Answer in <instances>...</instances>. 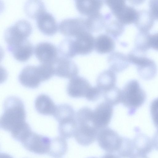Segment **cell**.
<instances>
[{"mask_svg":"<svg viewBox=\"0 0 158 158\" xmlns=\"http://www.w3.org/2000/svg\"><path fill=\"white\" fill-rule=\"evenodd\" d=\"M26 112L23 102L19 97L10 96L3 103V111L0 120V128L13 135L24 127Z\"/></svg>","mask_w":158,"mask_h":158,"instance_id":"obj_1","label":"cell"},{"mask_svg":"<svg viewBox=\"0 0 158 158\" xmlns=\"http://www.w3.org/2000/svg\"><path fill=\"white\" fill-rule=\"evenodd\" d=\"M54 75L48 64L41 63L37 65H27L22 70L18 76L20 83L30 89H35L42 82L50 79Z\"/></svg>","mask_w":158,"mask_h":158,"instance_id":"obj_2","label":"cell"},{"mask_svg":"<svg viewBox=\"0 0 158 158\" xmlns=\"http://www.w3.org/2000/svg\"><path fill=\"white\" fill-rule=\"evenodd\" d=\"M146 98L145 91L135 79L128 81L121 90V103L127 108L130 115L135 114L144 103Z\"/></svg>","mask_w":158,"mask_h":158,"instance_id":"obj_3","label":"cell"},{"mask_svg":"<svg viewBox=\"0 0 158 158\" xmlns=\"http://www.w3.org/2000/svg\"><path fill=\"white\" fill-rule=\"evenodd\" d=\"M129 62L135 65L140 77L145 80H151L156 75L157 67L154 61L146 56V54L135 49L128 56Z\"/></svg>","mask_w":158,"mask_h":158,"instance_id":"obj_4","label":"cell"},{"mask_svg":"<svg viewBox=\"0 0 158 158\" xmlns=\"http://www.w3.org/2000/svg\"><path fill=\"white\" fill-rule=\"evenodd\" d=\"M32 27L30 23L20 19L9 26L4 33V39L7 45H11L26 39L31 33Z\"/></svg>","mask_w":158,"mask_h":158,"instance_id":"obj_5","label":"cell"},{"mask_svg":"<svg viewBox=\"0 0 158 158\" xmlns=\"http://www.w3.org/2000/svg\"><path fill=\"white\" fill-rule=\"evenodd\" d=\"M97 139L100 148L107 153L117 152L120 146L122 136L115 131L106 127L99 130Z\"/></svg>","mask_w":158,"mask_h":158,"instance_id":"obj_6","label":"cell"},{"mask_svg":"<svg viewBox=\"0 0 158 158\" xmlns=\"http://www.w3.org/2000/svg\"><path fill=\"white\" fill-rule=\"evenodd\" d=\"M51 139L31 131L20 142L28 151L38 154L48 153Z\"/></svg>","mask_w":158,"mask_h":158,"instance_id":"obj_7","label":"cell"},{"mask_svg":"<svg viewBox=\"0 0 158 158\" xmlns=\"http://www.w3.org/2000/svg\"><path fill=\"white\" fill-rule=\"evenodd\" d=\"M113 112L112 105L105 102L99 104L93 111V126L99 131L107 127L110 122Z\"/></svg>","mask_w":158,"mask_h":158,"instance_id":"obj_8","label":"cell"},{"mask_svg":"<svg viewBox=\"0 0 158 158\" xmlns=\"http://www.w3.org/2000/svg\"><path fill=\"white\" fill-rule=\"evenodd\" d=\"M50 64L54 74L58 77L70 79L77 76L78 73L76 64L63 57H57Z\"/></svg>","mask_w":158,"mask_h":158,"instance_id":"obj_9","label":"cell"},{"mask_svg":"<svg viewBox=\"0 0 158 158\" xmlns=\"http://www.w3.org/2000/svg\"><path fill=\"white\" fill-rule=\"evenodd\" d=\"M98 131L91 123L78 124L77 129L74 137L80 145L88 146L97 139Z\"/></svg>","mask_w":158,"mask_h":158,"instance_id":"obj_10","label":"cell"},{"mask_svg":"<svg viewBox=\"0 0 158 158\" xmlns=\"http://www.w3.org/2000/svg\"><path fill=\"white\" fill-rule=\"evenodd\" d=\"M91 87L85 78L77 76L70 79L67 86V93L73 98H85Z\"/></svg>","mask_w":158,"mask_h":158,"instance_id":"obj_11","label":"cell"},{"mask_svg":"<svg viewBox=\"0 0 158 158\" xmlns=\"http://www.w3.org/2000/svg\"><path fill=\"white\" fill-rule=\"evenodd\" d=\"M34 50L35 56L41 63H50L57 57V48L53 44L48 42L37 43Z\"/></svg>","mask_w":158,"mask_h":158,"instance_id":"obj_12","label":"cell"},{"mask_svg":"<svg viewBox=\"0 0 158 158\" xmlns=\"http://www.w3.org/2000/svg\"><path fill=\"white\" fill-rule=\"evenodd\" d=\"M7 49L16 60L24 62L32 55L34 48L31 42L26 39L14 44L7 45Z\"/></svg>","mask_w":158,"mask_h":158,"instance_id":"obj_13","label":"cell"},{"mask_svg":"<svg viewBox=\"0 0 158 158\" xmlns=\"http://www.w3.org/2000/svg\"><path fill=\"white\" fill-rule=\"evenodd\" d=\"M39 29L44 34L48 35H53L57 31L58 26L56 20L51 13L46 10L36 18Z\"/></svg>","mask_w":158,"mask_h":158,"instance_id":"obj_14","label":"cell"},{"mask_svg":"<svg viewBox=\"0 0 158 158\" xmlns=\"http://www.w3.org/2000/svg\"><path fill=\"white\" fill-rule=\"evenodd\" d=\"M35 106L39 114L44 115H53L55 111L56 105L48 95L41 94L36 98Z\"/></svg>","mask_w":158,"mask_h":158,"instance_id":"obj_15","label":"cell"},{"mask_svg":"<svg viewBox=\"0 0 158 158\" xmlns=\"http://www.w3.org/2000/svg\"><path fill=\"white\" fill-rule=\"evenodd\" d=\"M94 41L92 35L84 32L77 36L75 41H73V47L75 54H85L90 52L94 46Z\"/></svg>","mask_w":158,"mask_h":158,"instance_id":"obj_16","label":"cell"},{"mask_svg":"<svg viewBox=\"0 0 158 158\" xmlns=\"http://www.w3.org/2000/svg\"><path fill=\"white\" fill-rule=\"evenodd\" d=\"M58 123V130L60 136L65 139L74 137L78 128L76 117L66 118Z\"/></svg>","mask_w":158,"mask_h":158,"instance_id":"obj_17","label":"cell"},{"mask_svg":"<svg viewBox=\"0 0 158 158\" xmlns=\"http://www.w3.org/2000/svg\"><path fill=\"white\" fill-rule=\"evenodd\" d=\"M79 25V23L77 22L76 19H66L60 22L58 28L60 32L65 35L77 36L84 32Z\"/></svg>","mask_w":158,"mask_h":158,"instance_id":"obj_18","label":"cell"},{"mask_svg":"<svg viewBox=\"0 0 158 158\" xmlns=\"http://www.w3.org/2000/svg\"><path fill=\"white\" fill-rule=\"evenodd\" d=\"M133 141L135 148L137 152L147 154L153 149L152 140L150 138L139 130Z\"/></svg>","mask_w":158,"mask_h":158,"instance_id":"obj_19","label":"cell"},{"mask_svg":"<svg viewBox=\"0 0 158 158\" xmlns=\"http://www.w3.org/2000/svg\"><path fill=\"white\" fill-rule=\"evenodd\" d=\"M68 149V144L65 139L58 136L51 139L48 154L52 157L60 158L65 154Z\"/></svg>","mask_w":158,"mask_h":158,"instance_id":"obj_20","label":"cell"},{"mask_svg":"<svg viewBox=\"0 0 158 158\" xmlns=\"http://www.w3.org/2000/svg\"><path fill=\"white\" fill-rule=\"evenodd\" d=\"M116 77L112 70L104 71L98 77L97 86L103 92L115 86Z\"/></svg>","mask_w":158,"mask_h":158,"instance_id":"obj_21","label":"cell"},{"mask_svg":"<svg viewBox=\"0 0 158 158\" xmlns=\"http://www.w3.org/2000/svg\"><path fill=\"white\" fill-rule=\"evenodd\" d=\"M155 19L149 11H138L136 20L134 23L139 31L149 32L152 27Z\"/></svg>","mask_w":158,"mask_h":158,"instance_id":"obj_22","label":"cell"},{"mask_svg":"<svg viewBox=\"0 0 158 158\" xmlns=\"http://www.w3.org/2000/svg\"><path fill=\"white\" fill-rule=\"evenodd\" d=\"M114 13L120 22L123 24H128L135 23L138 11L133 7L125 5Z\"/></svg>","mask_w":158,"mask_h":158,"instance_id":"obj_23","label":"cell"},{"mask_svg":"<svg viewBox=\"0 0 158 158\" xmlns=\"http://www.w3.org/2000/svg\"><path fill=\"white\" fill-rule=\"evenodd\" d=\"M24 9L26 14L30 17L36 18L46 10L45 6L41 0H28L25 2Z\"/></svg>","mask_w":158,"mask_h":158,"instance_id":"obj_24","label":"cell"},{"mask_svg":"<svg viewBox=\"0 0 158 158\" xmlns=\"http://www.w3.org/2000/svg\"><path fill=\"white\" fill-rule=\"evenodd\" d=\"M101 5L99 1L79 0L76 2L78 10L83 14L95 15L98 12Z\"/></svg>","mask_w":158,"mask_h":158,"instance_id":"obj_25","label":"cell"},{"mask_svg":"<svg viewBox=\"0 0 158 158\" xmlns=\"http://www.w3.org/2000/svg\"><path fill=\"white\" fill-rule=\"evenodd\" d=\"M53 116L58 122L65 118L75 117L76 113L73 107L70 105L67 104H61L56 106Z\"/></svg>","mask_w":158,"mask_h":158,"instance_id":"obj_26","label":"cell"},{"mask_svg":"<svg viewBox=\"0 0 158 158\" xmlns=\"http://www.w3.org/2000/svg\"><path fill=\"white\" fill-rule=\"evenodd\" d=\"M135 149L133 140L128 138L122 137L120 146L117 152L120 157L128 158L133 154Z\"/></svg>","mask_w":158,"mask_h":158,"instance_id":"obj_27","label":"cell"},{"mask_svg":"<svg viewBox=\"0 0 158 158\" xmlns=\"http://www.w3.org/2000/svg\"><path fill=\"white\" fill-rule=\"evenodd\" d=\"M150 34L149 32L139 31L136 38L134 49L139 52L146 53L150 48L149 44Z\"/></svg>","mask_w":158,"mask_h":158,"instance_id":"obj_28","label":"cell"},{"mask_svg":"<svg viewBox=\"0 0 158 158\" xmlns=\"http://www.w3.org/2000/svg\"><path fill=\"white\" fill-rule=\"evenodd\" d=\"M105 102L113 106L121 101V90L116 86L104 92Z\"/></svg>","mask_w":158,"mask_h":158,"instance_id":"obj_29","label":"cell"},{"mask_svg":"<svg viewBox=\"0 0 158 158\" xmlns=\"http://www.w3.org/2000/svg\"><path fill=\"white\" fill-rule=\"evenodd\" d=\"M95 46L98 52L105 53L110 52L112 49L114 44L110 38L106 35H102L97 38Z\"/></svg>","mask_w":158,"mask_h":158,"instance_id":"obj_30","label":"cell"},{"mask_svg":"<svg viewBox=\"0 0 158 158\" xmlns=\"http://www.w3.org/2000/svg\"><path fill=\"white\" fill-rule=\"evenodd\" d=\"M73 41L69 39H65L61 41L58 47V51L61 55L65 57H71L74 55Z\"/></svg>","mask_w":158,"mask_h":158,"instance_id":"obj_31","label":"cell"},{"mask_svg":"<svg viewBox=\"0 0 158 158\" xmlns=\"http://www.w3.org/2000/svg\"><path fill=\"white\" fill-rule=\"evenodd\" d=\"M150 111L153 124L158 129V98L154 99L151 102Z\"/></svg>","mask_w":158,"mask_h":158,"instance_id":"obj_32","label":"cell"},{"mask_svg":"<svg viewBox=\"0 0 158 158\" xmlns=\"http://www.w3.org/2000/svg\"><path fill=\"white\" fill-rule=\"evenodd\" d=\"M102 92V91L97 86H91L85 98L88 101H95L99 98Z\"/></svg>","mask_w":158,"mask_h":158,"instance_id":"obj_33","label":"cell"},{"mask_svg":"<svg viewBox=\"0 0 158 158\" xmlns=\"http://www.w3.org/2000/svg\"><path fill=\"white\" fill-rule=\"evenodd\" d=\"M149 6V11L154 19L158 20V0L150 1Z\"/></svg>","mask_w":158,"mask_h":158,"instance_id":"obj_34","label":"cell"},{"mask_svg":"<svg viewBox=\"0 0 158 158\" xmlns=\"http://www.w3.org/2000/svg\"><path fill=\"white\" fill-rule=\"evenodd\" d=\"M107 3L113 12L120 9L125 5L124 1L122 0L107 1Z\"/></svg>","mask_w":158,"mask_h":158,"instance_id":"obj_35","label":"cell"},{"mask_svg":"<svg viewBox=\"0 0 158 158\" xmlns=\"http://www.w3.org/2000/svg\"><path fill=\"white\" fill-rule=\"evenodd\" d=\"M149 44L150 48H152L158 51V32L150 34Z\"/></svg>","mask_w":158,"mask_h":158,"instance_id":"obj_36","label":"cell"},{"mask_svg":"<svg viewBox=\"0 0 158 158\" xmlns=\"http://www.w3.org/2000/svg\"><path fill=\"white\" fill-rule=\"evenodd\" d=\"M152 140L153 147L158 151V129L154 134Z\"/></svg>","mask_w":158,"mask_h":158,"instance_id":"obj_37","label":"cell"},{"mask_svg":"<svg viewBox=\"0 0 158 158\" xmlns=\"http://www.w3.org/2000/svg\"><path fill=\"white\" fill-rule=\"evenodd\" d=\"M130 158H148L146 154L137 152L134 153Z\"/></svg>","mask_w":158,"mask_h":158,"instance_id":"obj_38","label":"cell"},{"mask_svg":"<svg viewBox=\"0 0 158 158\" xmlns=\"http://www.w3.org/2000/svg\"><path fill=\"white\" fill-rule=\"evenodd\" d=\"M101 158H121L119 156L113 153H108L103 155Z\"/></svg>","mask_w":158,"mask_h":158,"instance_id":"obj_39","label":"cell"},{"mask_svg":"<svg viewBox=\"0 0 158 158\" xmlns=\"http://www.w3.org/2000/svg\"><path fill=\"white\" fill-rule=\"evenodd\" d=\"M0 158H14L10 155L4 153H0Z\"/></svg>","mask_w":158,"mask_h":158,"instance_id":"obj_40","label":"cell"},{"mask_svg":"<svg viewBox=\"0 0 158 158\" xmlns=\"http://www.w3.org/2000/svg\"><path fill=\"white\" fill-rule=\"evenodd\" d=\"M88 158H97L96 157H89Z\"/></svg>","mask_w":158,"mask_h":158,"instance_id":"obj_41","label":"cell"}]
</instances>
